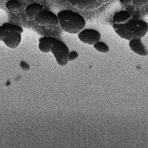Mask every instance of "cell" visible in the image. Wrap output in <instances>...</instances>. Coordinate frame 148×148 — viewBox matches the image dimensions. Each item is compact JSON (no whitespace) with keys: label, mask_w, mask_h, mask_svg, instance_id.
<instances>
[{"label":"cell","mask_w":148,"mask_h":148,"mask_svg":"<svg viewBox=\"0 0 148 148\" xmlns=\"http://www.w3.org/2000/svg\"><path fill=\"white\" fill-rule=\"evenodd\" d=\"M14 31L20 34L23 32V29L20 26L9 23L3 24L0 27V40H3L8 32Z\"/></svg>","instance_id":"30bf717a"},{"label":"cell","mask_w":148,"mask_h":148,"mask_svg":"<svg viewBox=\"0 0 148 148\" xmlns=\"http://www.w3.org/2000/svg\"><path fill=\"white\" fill-rule=\"evenodd\" d=\"M141 38L132 39L130 40V48L135 53L141 56H148V50L142 42Z\"/></svg>","instance_id":"ba28073f"},{"label":"cell","mask_w":148,"mask_h":148,"mask_svg":"<svg viewBox=\"0 0 148 148\" xmlns=\"http://www.w3.org/2000/svg\"><path fill=\"white\" fill-rule=\"evenodd\" d=\"M113 27L118 35L128 40L143 38L148 30L146 22L133 18L123 24H113Z\"/></svg>","instance_id":"6da1fadb"},{"label":"cell","mask_w":148,"mask_h":148,"mask_svg":"<svg viewBox=\"0 0 148 148\" xmlns=\"http://www.w3.org/2000/svg\"><path fill=\"white\" fill-rule=\"evenodd\" d=\"M133 16L130 12L121 10L114 14L113 18V24H123L133 19Z\"/></svg>","instance_id":"9c48e42d"},{"label":"cell","mask_w":148,"mask_h":148,"mask_svg":"<svg viewBox=\"0 0 148 148\" xmlns=\"http://www.w3.org/2000/svg\"><path fill=\"white\" fill-rule=\"evenodd\" d=\"M94 49L96 51L102 53H107L109 51V48L107 44L102 42H98L93 45Z\"/></svg>","instance_id":"9a60e30c"},{"label":"cell","mask_w":148,"mask_h":148,"mask_svg":"<svg viewBox=\"0 0 148 148\" xmlns=\"http://www.w3.org/2000/svg\"><path fill=\"white\" fill-rule=\"evenodd\" d=\"M79 56L78 53L76 51H72L71 52H69L68 60V61H72L76 60Z\"/></svg>","instance_id":"2e32d148"},{"label":"cell","mask_w":148,"mask_h":148,"mask_svg":"<svg viewBox=\"0 0 148 148\" xmlns=\"http://www.w3.org/2000/svg\"><path fill=\"white\" fill-rule=\"evenodd\" d=\"M78 38L81 42L89 45L101 40V34L98 31L92 29H83L78 33Z\"/></svg>","instance_id":"8992f818"},{"label":"cell","mask_w":148,"mask_h":148,"mask_svg":"<svg viewBox=\"0 0 148 148\" xmlns=\"http://www.w3.org/2000/svg\"><path fill=\"white\" fill-rule=\"evenodd\" d=\"M6 7L8 10L12 12H18L21 5L19 2L16 0H10L6 3Z\"/></svg>","instance_id":"5bb4252c"},{"label":"cell","mask_w":148,"mask_h":148,"mask_svg":"<svg viewBox=\"0 0 148 148\" xmlns=\"http://www.w3.org/2000/svg\"><path fill=\"white\" fill-rule=\"evenodd\" d=\"M53 39V37H46L39 39V49L44 53L51 51V46Z\"/></svg>","instance_id":"7c38bea8"},{"label":"cell","mask_w":148,"mask_h":148,"mask_svg":"<svg viewBox=\"0 0 148 148\" xmlns=\"http://www.w3.org/2000/svg\"><path fill=\"white\" fill-rule=\"evenodd\" d=\"M51 51L59 65L64 66L68 64V57L70 51L64 42L54 38L51 46Z\"/></svg>","instance_id":"3957f363"},{"label":"cell","mask_w":148,"mask_h":148,"mask_svg":"<svg viewBox=\"0 0 148 148\" xmlns=\"http://www.w3.org/2000/svg\"><path fill=\"white\" fill-rule=\"evenodd\" d=\"M120 1L124 5L140 7L148 3V0H120Z\"/></svg>","instance_id":"4fadbf2b"},{"label":"cell","mask_w":148,"mask_h":148,"mask_svg":"<svg viewBox=\"0 0 148 148\" xmlns=\"http://www.w3.org/2000/svg\"><path fill=\"white\" fill-rule=\"evenodd\" d=\"M38 25L45 26H56L59 25L57 15L53 12L44 9L34 19Z\"/></svg>","instance_id":"277c9868"},{"label":"cell","mask_w":148,"mask_h":148,"mask_svg":"<svg viewBox=\"0 0 148 148\" xmlns=\"http://www.w3.org/2000/svg\"><path fill=\"white\" fill-rule=\"evenodd\" d=\"M110 0H70L73 5L81 10L89 11L99 8Z\"/></svg>","instance_id":"5b68a950"},{"label":"cell","mask_w":148,"mask_h":148,"mask_svg":"<svg viewBox=\"0 0 148 148\" xmlns=\"http://www.w3.org/2000/svg\"><path fill=\"white\" fill-rule=\"evenodd\" d=\"M44 10V7L40 3H31L27 5L25 10L26 14L29 18L34 19L37 15Z\"/></svg>","instance_id":"8fae6325"},{"label":"cell","mask_w":148,"mask_h":148,"mask_svg":"<svg viewBox=\"0 0 148 148\" xmlns=\"http://www.w3.org/2000/svg\"><path fill=\"white\" fill-rule=\"evenodd\" d=\"M21 39V34L14 31L8 32L3 40L8 47L14 49L18 47Z\"/></svg>","instance_id":"52a82bcc"},{"label":"cell","mask_w":148,"mask_h":148,"mask_svg":"<svg viewBox=\"0 0 148 148\" xmlns=\"http://www.w3.org/2000/svg\"><path fill=\"white\" fill-rule=\"evenodd\" d=\"M19 65L24 71H28L30 69V66L24 61H21L20 62Z\"/></svg>","instance_id":"e0dca14e"},{"label":"cell","mask_w":148,"mask_h":148,"mask_svg":"<svg viewBox=\"0 0 148 148\" xmlns=\"http://www.w3.org/2000/svg\"><path fill=\"white\" fill-rule=\"evenodd\" d=\"M57 16L63 30L70 34L79 33L86 27L84 17L71 10L61 11L57 14Z\"/></svg>","instance_id":"7a4b0ae2"}]
</instances>
